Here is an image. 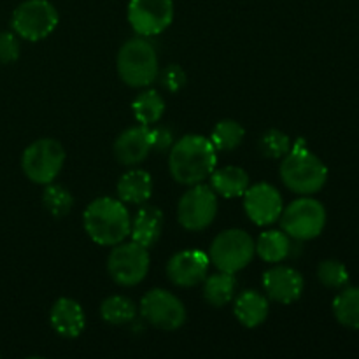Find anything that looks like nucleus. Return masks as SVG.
I'll return each mask as SVG.
<instances>
[{
    "label": "nucleus",
    "mask_w": 359,
    "mask_h": 359,
    "mask_svg": "<svg viewBox=\"0 0 359 359\" xmlns=\"http://www.w3.org/2000/svg\"><path fill=\"white\" fill-rule=\"evenodd\" d=\"M20 41L14 32H0V63H13L20 58Z\"/></svg>",
    "instance_id": "obj_31"
},
{
    "label": "nucleus",
    "mask_w": 359,
    "mask_h": 359,
    "mask_svg": "<svg viewBox=\"0 0 359 359\" xmlns=\"http://www.w3.org/2000/svg\"><path fill=\"white\" fill-rule=\"evenodd\" d=\"M172 144H174V135L168 128H153L151 130V151L156 153H163V151H170Z\"/></svg>",
    "instance_id": "obj_33"
},
{
    "label": "nucleus",
    "mask_w": 359,
    "mask_h": 359,
    "mask_svg": "<svg viewBox=\"0 0 359 359\" xmlns=\"http://www.w3.org/2000/svg\"><path fill=\"white\" fill-rule=\"evenodd\" d=\"M140 314L161 332L179 330L186 321V307L175 294L161 287L147 291L140 300Z\"/></svg>",
    "instance_id": "obj_11"
},
{
    "label": "nucleus",
    "mask_w": 359,
    "mask_h": 359,
    "mask_svg": "<svg viewBox=\"0 0 359 359\" xmlns=\"http://www.w3.org/2000/svg\"><path fill=\"white\" fill-rule=\"evenodd\" d=\"M151 153L149 126H132L118 135L114 142V156L125 167H135L142 163Z\"/></svg>",
    "instance_id": "obj_16"
},
{
    "label": "nucleus",
    "mask_w": 359,
    "mask_h": 359,
    "mask_svg": "<svg viewBox=\"0 0 359 359\" xmlns=\"http://www.w3.org/2000/svg\"><path fill=\"white\" fill-rule=\"evenodd\" d=\"M116 67L121 81L130 88L149 86L160 74L156 49L144 37L130 39L121 46Z\"/></svg>",
    "instance_id": "obj_4"
},
{
    "label": "nucleus",
    "mask_w": 359,
    "mask_h": 359,
    "mask_svg": "<svg viewBox=\"0 0 359 359\" xmlns=\"http://www.w3.org/2000/svg\"><path fill=\"white\" fill-rule=\"evenodd\" d=\"M116 189L121 202L140 205V203H146L153 195V179L146 170L133 168L119 177Z\"/></svg>",
    "instance_id": "obj_20"
},
{
    "label": "nucleus",
    "mask_w": 359,
    "mask_h": 359,
    "mask_svg": "<svg viewBox=\"0 0 359 359\" xmlns=\"http://www.w3.org/2000/svg\"><path fill=\"white\" fill-rule=\"evenodd\" d=\"M163 212L158 207L142 205L132 219L130 237L144 248H153L163 231Z\"/></svg>",
    "instance_id": "obj_18"
},
{
    "label": "nucleus",
    "mask_w": 359,
    "mask_h": 359,
    "mask_svg": "<svg viewBox=\"0 0 359 359\" xmlns=\"http://www.w3.org/2000/svg\"><path fill=\"white\" fill-rule=\"evenodd\" d=\"M42 203H44L46 210L53 217L62 219L72 210L74 198L67 188L55 184V182H49V184H46L44 193H42Z\"/></svg>",
    "instance_id": "obj_28"
},
{
    "label": "nucleus",
    "mask_w": 359,
    "mask_h": 359,
    "mask_svg": "<svg viewBox=\"0 0 359 359\" xmlns=\"http://www.w3.org/2000/svg\"><path fill=\"white\" fill-rule=\"evenodd\" d=\"M244 135L245 130L241 123L233 119H223L214 126L209 140L216 151H233L241 146Z\"/></svg>",
    "instance_id": "obj_27"
},
{
    "label": "nucleus",
    "mask_w": 359,
    "mask_h": 359,
    "mask_svg": "<svg viewBox=\"0 0 359 359\" xmlns=\"http://www.w3.org/2000/svg\"><path fill=\"white\" fill-rule=\"evenodd\" d=\"M217 214V195L210 186L193 184L177 203V219L184 230L202 231L212 224Z\"/></svg>",
    "instance_id": "obj_10"
},
{
    "label": "nucleus",
    "mask_w": 359,
    "mask_h": 359,
    "mask_svg": "<svg viewBox=\"0 0 359 359\" xmlns=\"http://www.w3.org/2000/svg\"><path fill=\"white\" fill-rule=\"evenodd\" d=\"M132 111L140 125L151 126L165 114V100L158 91L146 90L132 102Z\"/></svg>",
    "instance_id": "obj_24"
},
{
    "label": "nucleus",
    "mask_w": 359,
    "mask_h": 359,
    "mask_svg": "<svg viewBox=\"0 0 359 359\" xmlns=\"http://www.w3.org/2000/svg\"><path fill=\"white\" fill-rule=\"evenodd\" d=\"M58 11L49 0H25L14 9L11 27L18 37L37 42L49 37L58 27Z\"/></svg>",
    "instance_id": "obj_6"
},
{
    "label": "nucleus",
    "mask_w": 359,
    "mask_h": 359,
    "mask_svg": "<svg viewBox=\"0 0 359 359\" xmlns=\"http://www.w3.org/2000/svg\"><path fill=\"white\" fill-rule=\"evenodd\" d=\"M244 209L252 223L258 226H269L280 217L284 209L283 196L269 182H258L245 189Z\"/></svg>",
    "instance_id": "obj_13"
},
{
    "label": "nucleus",
    "mask_w": 359,
    "mask_h": 359,
    "mask_svg": "<svg viewBox=\"0 0 359 359\" xmlns=\"http://www.w3.org/2000/svg\"><path fill=\"white\" fill-rule=\"evenodd\" d=\"M291 146H293V142H291L290 137L277 128L269 130L259 139V149H262V153L266 158H273V160H279V158L286 156L290 153Z\"/></svg>",
    "instance_id": "obj_30"
},
{
    "label": "nucleus",
    "mask_w": 359,
    "mask_h": 359,
    "mask_svg": "<svg viewBox=\"0 0 359 359\" xmlns=\"http://www.w3.org/2000/svg\"><path fill=\"white\" fill-rule=\"evenodd\" d=\"M186 72L184 69H182L181 65H175V63H172V65H168L167 69L161 72V84H163V88L167 91H170V93H177V91H181L182 88L186 86Z\"/></svg>",
    "instance_id": "obj_32"
},
{
    "label": "nucleus",
    "mask_w": 359,
    "mask_h": 359,
    "mask_svg": "<svg viewBox=\"0 0 359 359\" xmlns=\"http://www.w3.org/2000/svg\"><path fill=\"white\" fill-rule=\"evenodd\" d=\"M279 174L286 188L305 196L314 195L323 189L328 179V168L314 153L307 149L304 140H298L284 156Z\"/></svg>",
    "instance_id": "obj_3"
},
{
    "label": "nucleus",
    "mask_w": 359,
    "mask_h": 359,
    "mask_svg": "<svg viewBox=\"0 0 359 359\" xmlns=\"http://www.w3.org/2000/svg\"><path fill=\"white\" fill-rule=\"evenodd\" d=\"M149 251L137 242L112 245L107 258V272L119 286H137L149 272Z\"/></svg>",
    "instance_id": "obj_9"
},
{
    "label": "nucleus",
    "mask_w": 359,
    "mask_h": 359,
    "mask_svg": "<svg viewBox=\"0 0 359 359\" xmlns=\"http://www.w3.org/2000/svg\"><path fill=\"white\" fill-rule=\"evenodd\" d=\"M83 226L95 244L112 248L130 237L132 217L121 200L102 196L84 209Z\"/></svg>",
    "instance_id": "obj_2"
},
{
    "label": "nucleus",
    "mask_w": 359,
    "mask_h": 359,
    "mask_svg": "<svg viewBox=\"0 0 359 359\" xmlns=\"http://www.w3.org/2000/svg\"><path fill=\"white\" fill-rule=\"evenodd\" d=\"M269 311L270 305L266 297L255 290H248L238 294L233 305L235 318L245 328H256V326L263 325L265 319L269 318Z\"/></svg>",
    "instance_id": "obj_19"
},
{
    "label": "nucleus",
    "mask_w": 359,
    "mask_h": 359,
    "mask_svg": "<svg viewBox=\"0 0 359 359\" xmlns=\"http://www.w3.org/2000/svg\"><path fill=\"white\" fill-rule=\"evenodd\" d=\"M65 163V149L55 139H39L32 142L21 156L25 175L35 184H49L58 177Z\"/></svg>",
    "instance_id": "obj_8"
},
{
    "label": "nucleus",
    "mask_w": 359,
    "mask_h": 359,
    "mask_svg": "<svg viewBox=\"0 0 359 359\" xmlns=\"http://www.w3.org/2000/svg\"><path fill=\"white\" fill-rule=\"evenodd\" d=\"M174 21L172 0H130L128 23L140 37H153Z\"/></svg>",
    "instance_id": "obj_12"
},
{
    "label": "nucleus",
    "mask_w": 359,
    "mask_h": 359,
    "mask_svg": "<svg viewBox=\"0 0 359 359\" xmlns=\"http://www.w3.org/2000/svg\"><path fill=\"white\" fill-rule=\"evenodd\" d=\"M217 151L207 137L188 133L172 144L168 154V170L175 182L193 186L203 182L214 172Z\"/></svg>",
    "instance_id": "obj_1"
},
{
    "label": "nucleus",
    "mask_w": 359,
    "mask_h": 359,
    "mask_svg": "<svg viewBox=\"0 0 359 359\" xmlns=\"http://www.w3.org/2000/svg\"><path fill=\"white\" fill-rule=\"evenodd\" d=\"M256 252L255 241L251 235L238 228L224 230L212 241L209 249V259L217 270L237 273L252 262Z\"/></svg>",
    "instance_id": "obj_5"
},
{
    "label": "nucleus",
    "mask_w": 359,
    "mask_h": 359,
    "mask_svg": "<svg viewBox=\"0 0 359 359\" xmlns=\"http://www.w3.org/2000/svg\"><path fill=\"white\" fill-rule=\"evenodd\" d=\"M53 330L60 337L65 339H76L84 332L86 326V316H84L83 307L72 298H58L53 304L51 314H49Z\"/></svg>",
    "instance_id": "obj_17"
},
{
    "label": "nucleus",
    "mask_w": 359,
    "mask_h": 359,
    "mask_svg": "<svg viewBox=\"0 0 359 359\" xmlns=\"http://www.w3.org/2000/svg\"><path fill=\"white\" fill-rule=\"evenodd\" d=\"M209 256L200 249H184L168 259L167 276L174 286L193 287L203 283L209 270Z\"/></svg>",
    "instance_id": "obj_14"
},
{
    "label": "nucleus",
    "mask_w": 359,
    "mask_h": 359,
    "mask_svg": "<svg viewBox=\"0 0 359 359\" xmlns=\"http://www.w3.org/2000/svg\"><path fill=\"white\" fill-rule=\"evenodd\" d=\"M100 316L109 325H126V323L135 319L137 307L128 297L114 294V297H109L102 302Z\"/></svg>",
    "instance_id": "obj_26"
},
{
    "label": "nucleus",
    "mask_w": 359,
    "mask_h": 359,
    "mask_svg": "<svg viewBox=\"0 0 359 359\" xmlns=\"http://www.w3.org/2000/svg\"><path fill=\"white\" fill-rule=\"evenodd\" d=\"M318 279L323 286L332 290H342L349 283V272L346 266L337 259H325L318 266Z\"/></svg>",
    "instance_id": "obj_29"
},
{
    "label": "nucleus",
    "mask_w": 359,
    "mask_h": 359,
    "mask_svg": "<svg viewBox=\"0 0 359 359\" xmlns=\"http://www.w3.org/2000/svg\"><path fill=\"white\" fill-rule=\"evenodd\" d=\"M210 188L224 198H238L244 196L245 189L249 188V175L244 168L233 165L214 168L210 174Z\"/></svg>",
    "instance_id": "obj_21"
},
{
    "label": "nucleus",
    "mask_w": 359,
    "mask_h": 359,
    "mask_svg": "<svg viewBox=\"0 0 359 359\" xmlns=\"http://www.w3.org/2000/svg\"><path fill=\"white\" fill-rule=\"evenodd\" d=\"M255 245L259 258L266 263H280L290 256L291 251L290 235L279 230L263 231Z\"/></svg>",
    "instance_id": "obj_23"
},
{
    "label": "nucleus",
    "mask_w": 359,
    "mask_h": 359,
    "mask_svg": "<svg viewBox=\"0 0 359 359\" xmlns=\"http://www.w3.org/2000/svg\"><path fill=\"white\" fill-rule=\"evenodd\" d=\"M333 314L340 325L359 328V287H342L333 300Z\"/></svg>",
    "instance_id": "obj_25"
},
{
    "label": "nucleus",
    "mask_w": 359,
    "mask_h": 359,
    "mask_svg": "<svg viewBox=\"0 0 359 359\" xmlns=\"http://www.w3.org/2000/svg\"><path fill=\"white\" fill-rule=\"evenodd\" d=\"M235 290H237V279L233 277V273L219 270L214 276L203 279V298L212 307H224L226 304H230L235 297Z\"/></svg>",
    "instance_id": "obj_22"
},
{
    "label": "nucleus",
    "mask_w": 359,
    "mask_h": 359,
    "mask_svg": "<svg viewBox=\"0 0 359 359\" xmlns=\"http://www.w3.org/2000/svg\"><path fill=\"white\" fill-rule=\"evenodd\" d=\"M280 228L294 241H312L319 237L326 226V209L314 198H298L280 212Z\"/></svg>",
    "instance_id": "obj_7"
},
{
    "label": "nucleus",
    "mask_w": 359,
    "mask_h": 359,
    "mask_svg": "<svg viewBox=\"0 0 359 359\" xmlns=\"http://www.w3.org/2000/svg\"><path fill=\"white\" fill-rule=\"evenodd\" d=\"M263 290L277 304H294L304 293V277L291 266L277 265L263 273Z\"/></svg>",
    "instance_id": "obj_15"
}]
</instances>
